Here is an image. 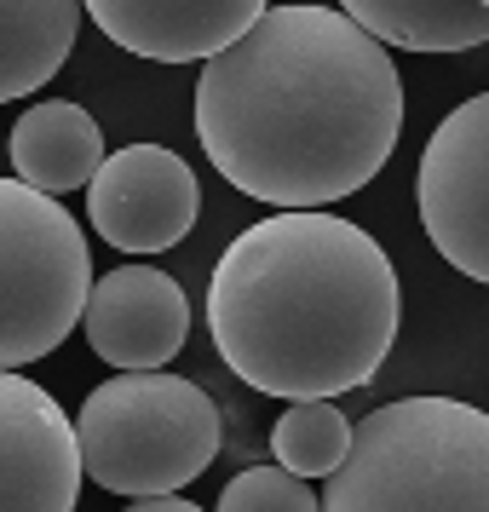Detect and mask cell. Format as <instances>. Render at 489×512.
Here are the masks:
<instances>
[{
	"label": "cell",
	"instance_id": "12",
	"mask_svg": "<svg viewBox=\"0 0 489 512\" xmlns=\"http://www.w3.org/2000/svg\"><path fill=\"white\" fill-rule=\"evenodd\" d=\"M81 35V0H0V104L41 93Z\"/></svg>",
	"mask_w": 489,
	"mask_h": 512
},
{
	"label": "cell",
	"instance_id": "14",
	"mask_svg": "<svg viewBox=\"0 0 489 512\" xmlns=\"http://www.w3.org/2000/svg\"><path fill=\"white\" fill-rule=\"evenodd\" d=\"M271 449H277V466H288V472L328 478L351 449V420L340 415L334 397H294L271 432Z\"/></svg>",
	"mask_w": 489,
	"mask_h": 512
},
{
	"label": "cell",
	"instance_id": "13",
	"mask_svg": "<svg viewBox=\"0 0 489 512\" xmlns=\"http://www.w3.org/2000/svg\"><path fill=\"white\" fill-rule=\"evenodd\" d=\"M340 12L403 52H472L489 41L478 0H340Z\"/></svg>",
	"mask_w": 489,
	"mask_h": 512
},
{
	"label": "cell",
	"instance_id": "2",
	"mask_svg": "<svg viewBox=\"0 0 489 512\" xmlns=\"http://www.w3.org/2000/svg\"><path fill=\"white\" fill-rule=\"evenodd\" d=\"M397 271L363 225L282 208L219 254L208 334L236 380L271 397H340L369 386L397 340Z\"/></svg>",
	"mask_w": 489,
	"mask_h": 512
},
{
	"label": "cell",
	"instance_id": "11",
	"mask_svg": "<svg viewBox=\"0 0 489 512\" xmlns=\"http://www.w3.org/2000/svg\"><path fill=\"white\" fill-rule=\"evenodd\" d=\"M6 150H12V167H18L24 185L64 196V190H87V179L98 173L104 133L75 98H41V104H29L18 116Z\"/></svg>",
	"mask_w": 489,
	"mask_h": 512
},
{
	"label": "cell",
	"instance_id": "6",
	"mask_svg": "<svg viewBox=\"0 0 489 512\" xmlns=\"http://www.w3.org/2000/svg\"><path fill=\"white\" fill-rule=\"evenodd\" d=\"M415 208L432 248L489 288V93L455 104L432 127L415 173Z\"/></svg>",
	"mask_w": 489,
	"mask_h": 512
},
{
	"label": "cell",
	"instance_id": "1",
	"mask_svg": "<svg viewBox=\"0 0 489 512\" xmlns=\"http://www.w3.org/2000/svg\"><path fill=\"white\" fill-rule=\"evenodd\" d=\"M403 75L386 41L334 6H265L202 58L196 139L219 179L271 208H328L392 162Z\"/></svg>",
	"mask_w": 489,
	"mask_h": 512
},
{
	"label": "cell",
	"instance_id": "7",
	"mask_svg": "<svg viewBox=\"0 0 489 512\" xmlns=\"http://www.w3.org/2000/svg\"><path fill=\"white\" fill-rule=\"evenodd\" d=\"M196 213L202 185L167 144H127L87 179V219L116 254H162L190 236Z\"/></svg>",
	"mask_w": 489,
	"mask_h": 512
},
{
	"label": "cell",
	"instance_id": "5",
	"mask_svg": "<svg viewBox=\"0 0 489 512\" xmlns=\"http://www.w3.org/2000/svg\"><path fill=\"white\" fill-rule=\"evenodd\" d=\"M93 294L87 231L58 196L0 179V369L41 363L70 340Z\"/></svg>",
	"mask_w": 489,
	"mask_h": 512
},
{
	"label": "cell",
	"instance_id": "4",
	"mask_svg": "<svg viewBox=\"0 0 489 512\" xmlns=\"http://www.w3.org/2000/svg\"><path fill=\"white\" fill-rule=\"evenodd\" d=\"M81 478L110 495H173L219 455V403L162 369H121L75 415Z\"/></svg>",
	"mask_w": 489,
	"mask_h": 512
},
{
	"label": "cell",
	"instance_id": "9",
	"mask_svg": "<svg viewBox=\"0 0 489 512\" xmlns=\"http://www.w3.org/2000/svg\"><path fill=\"white\" fill-rule=\"evenodd\" d=\"M81 328L110 369H162L190 340V300L156 265H116L93 282Z\"/></svg>",
	"mask_w": 489,
	"mask_h": 512
},
{
	"label": "cell",
	"instance_id": "16",
	"mask_svg": "<svg viewBox=\"0 0 489 512\" xmlns=\"http://www.w3.org/2000/svg\"><path fill=\"white\" fill-rule=\"evenodd\" d=\"M121 512H202V507L173 489V495H133V507H121Z\"/></svg>",
	"mask_w": 489,
	"mask_h": 512
},
{
	"label": "cell",
	"instance_id": "10",
	"mask_svg": "<svg viewBox=\"0 0 489 512\" xmlns=\"http://www.w3.org/2000/svg\"><path fill=\"white\" fill-rule=\"evenodd\" d=\"M271 0H81L93 24L133 58L150 64H202L231 47Z\"/></svg>",
	"mask_w": 489,
	"mask_h": 512
},
{
	"label": "cell",
	"instance_id": "3",
	"mask_svg": "<svg viewBox=\"0 0 489 512\" xmlns=\"http://www.w3.org/2000/svg\"><path fill=\"white\" fill-rule=\"evenodd\" d=\"M323 512H489V415L461 397H397L351 426Z\"/></svg>",
	"mask_w": 489,
	"mask_h": 512
},
{
	"label": "cell",
	"instance_id": "17",
	"mask_svg": "<svg viewBox=\"0 0 489 512\" xmlns=\"http://www.w3.org/2000/svg\"><path fill=\"white\" fill-rule=\"evenodd\" d=\"M478 6H484V12H489V0H478Z\"/></svg>",
	"mask_w": 489,
	"mask_h": 512
},
{
	"label": "cell",
	"instance_id": "8",
	"mask_svg": "<svg viewBox=\"0 0 489 512\" xmlns=\"http://www.w3.org/2000/svg\"><path fill=\"white\" fill-rule=\"evenodd\" d=\"M81 443L47 386L0 369V512H75Z\"/></svg>",
	"mask_w": 489,
	"mask_h": 512
},
{
	"label": "cell",
	"instance_id": "15",
	"mask_svg": "<svg viewBox=\"0 0 489 512\" xmlns=\"http://www.w3.org/2000/svg\"><path fill=\"white\" fill-rule=\"evenodd\" d=\"M213 512H323V501H317L311 478L271 461V466H242Z\"/></svg>",
	"mask_w": 489,
	"mask_h": 512
}]
</instances>
